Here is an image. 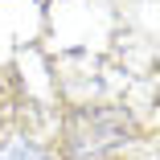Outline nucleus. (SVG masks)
I'll return each mask as SVG.
<instances>
[{"mask_svg": "<svg viewBox=\"0 0 160 160\" xmlns=\"http://www.w3.org/2000/svg\"><path fill=\"white\" fill-rule=\"evenodd\" d=\"M123 132H127V123L115 111H90L74 127V156H99V152L115 148L123 140Z\"/></svg>", "mask_w": 160, "mask_h": 160, "instance_id": "1", "label": "nucleus"}, {"mask_svg": "<svg viewBox=\"0 0 160 160\" xmlns=\"http://www.w3.org/2000/svg\"><path fill=\"white\" fill-rule=\"evenodd\" d=\"M0 160H49L37 144H29V140H8L4 148H0Z\"/></svg>", "mask_w": 160, "mask_h": 160, "instance_id": "2", "label": "nucleus"}]
</instances>
